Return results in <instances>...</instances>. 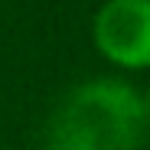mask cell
<instances>
[{
	"mask_svg": "<svg viewBox=\"0 0 150 150\" xmlns=\"http://www.w3.org/2000/svg\"><path fill=\"white\" fill-rule=\"evenodd\" d=\"M95 39L121 65H150V0H108L95 20Z\"/></svg>",
	"mask_w": 150,
	"mask_h": 150,
	"instance_id": "obj_2",
	"label": "cell"
},
{
	"mask_svg": "<svg viewBox=\"0 0 150 150\" xmlns=\"http://www.w3.org/2000/svg\"><path fill=\"white\" fill-rule=\"evenodd\" d=\"M147 121H150V101H147Z\"/></svg>",
	"mask_w": 150,
	"mask_h": 150,
	"instance_id": "obj_3",
	"label": "cell"
},
{
	"mask_svg": "<svg viewBox=\"0 0 150 150\" xmlns=\"http://www.w3.org/2000/svg\"><path fill=\"white\" fill-rule=\"evenodd\" d=\"M147 108L127 82L95 79L72 88L49 114L42 150H140Z\"/></svg>",
	"mask_w": 150,
	"mask_h": 150,
	"instance_id": "obj_1",
	"label": "cell"
}]
</instances>
